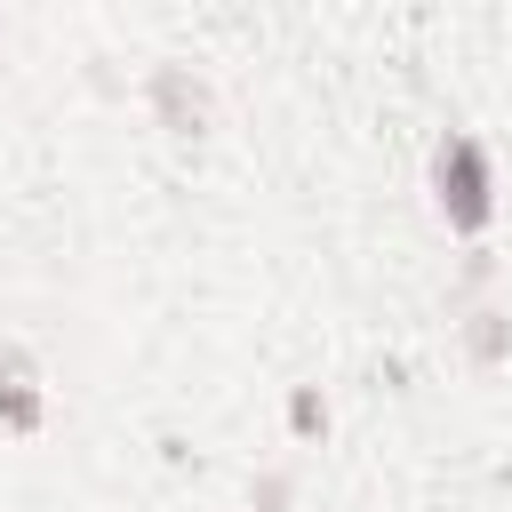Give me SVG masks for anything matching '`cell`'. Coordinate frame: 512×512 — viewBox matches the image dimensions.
Masks as SVG:
<instances>
[{"label":"cell","instance_id":"cell-1","mask_svg":"<svg viewBox=\"0 0 512 512\" xmlns=\"http://www.w3.org/2000/svg\"><path fill=\"white\" fill-rule=\"evenodd\" d=\"M432 200H440V216L456 232H480L496 216V176H488V152L472 136H440V152H432Z\"/></svg>","mask_w":512,"mask_h":512},{"label":"cell","instance_id":"cell-2","mask_svg":"<svg viewBox=\"0 0 512 512\" xmlns=\"http://www.w3.org/2000/svg\"><path fill=\"white\" fill-rule=\"evenodd\" d=\"M152 96H160V112H168V128H200V104H208V96H200V80H184V72L168 64V72L152 80Z\"/></svg>","mask_w":512,"mask_h":512},{"label":"cell","instance_id":"cell-3","mask_svg":"<svg viewBox=\"0 0 512 512\" xmlns=\"http://www.w3.org/2000/svg\"><path fill=\"white\" fill-rule=\"evenodd\" d=\"M288 432H296V440H312V432H328V400H320L312 384H304V392L288 400Z\"/></svg>","mask_w":512,"mask_h":512},{"label":"cell","instance_id":"cell-4","mask_svg":"<svg viewBox=\"0 0 512 512\" xmlns=\"http://www.w3.org/2000/svg\"><path fill=\"white\" fill-rule=\"evenodd\" d=\"M0 416H8L16 432H40V392H32V384H0Z\"/></svg>","mask_w":512,"mask_h":512},{"label":"cell","instance_id":"cell-5","mask_svg":"<svg viewBox=\"0 0 512 512\" xmlns=\"http://www.w3.org/2000/svg\"><path fill=\"white\" fill-rule=\"evenodd\" d=\"M504 336H512V328H504V312H472V352H480V360H496V352H504Z\"/></svg>","mask_w":512,"mask_h":512}]
</instances>
